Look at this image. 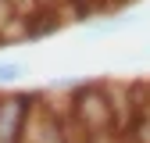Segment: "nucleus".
I'll use <instances>...</instances> for the list:
<instances>
[{
    "mask_svg": "<svg viewBox=\"0 0 150 143\" xmlns=\"http://www.w3.org/2000/svg\"><path fill=\"white\" fill-rule=\"evenodd\" d=\"M146 22V14H104L97 22H86L82 36L86 40H97V36H118V32H129Z\"/></svg>",
    "mask_w": 150,
    "mask_h": 143,
    "instance_id": "7ed1b4c3",
    "label": "nucleus"
},
{
    "mask_svg": "<svg viewBox=\"0 0 150 143\" xmlns=\"http://www.w3.org/2000/svg\"><path fill=\"white\" fill-rule=\"evenodd\" d=\"M29 75V61H4L0 57V86H14Z\"/></svg>",
    "mask_w": 150,
    "mask_h": 143,
    "instance_id": "20e7f679",
    "label": "nucleus"
},
{
    "mask_svg": "<svg viewBox=\"0 0 150 143\" xmlns=\"http://www.w3.org/2000/svg\"><path fill=\"white\" fill-rule=\"evenodd\" d=\"M89 139H111L118 132V118H115V97L111 86L104 82H75L71 93V115H68Z\"/></svg>",
    "mask_w": 150,
    "mask_h": 143,
    "instance_id": "f257e3e1",
    "label": "nucleus"
},
{
    "mask_svg": "<svg viewBox=\"0 0 150 143\" xmlns=\"http://www.w3.org/2000/svg\"><path fill=\"white\" fill-rule=\"evenodd\" d=\"M139 57H150V47H146V50H143V54H139Z\"/></svg>",
    "mask_w": 150,
    "mask_h": 143,
    "instance_id": "39448f33",
    "label": "nucleus"
},
{
    "mask_svg": "<svg viewBox=\"0 0 150 143\" xmlns=\"http://www.w3.org/2000/svg\"><path fill=\"white\" fill-rule=\"evenodd\" d=\"M40 93H0V143H25L29 111Z\"/></svg>",
    "mask_w": 150,
    "mask_h": 143,
    "instance_id": "f03ea898",
    "label": "nucleus"
}]
</instances>
